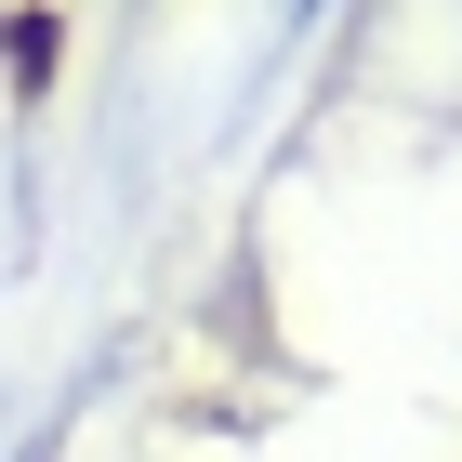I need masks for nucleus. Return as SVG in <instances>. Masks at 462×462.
Wrapping results in <instances>:
<instances>
[{
  "mask_svg": "<svg viewBox=\"0 0 462 462\" xmlns=\"http://www.w3.org/2000/svg\"><path fill=\"white\" fill-rule=\"evenodd\" d=\"M14 79H27V93L53 79V14H14Z\"/></svg>",
  "mask_w": 462,
  "mask_h": 462,
  "instance_id": "nucleus-1",
  "label": "nucleus"
}]
</instances>
